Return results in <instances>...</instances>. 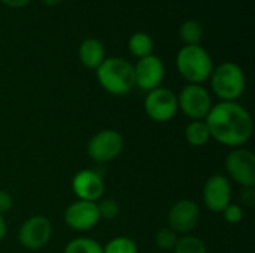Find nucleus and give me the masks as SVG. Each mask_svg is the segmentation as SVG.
<instances>
[{
	"mask_svg": "<svg viewBox=\"0 0 255 253\" xmlns=\"http://www.w3.org/2000/svg\"><path fill=\"white\" fill-rule=\"evenodd\" d=\"M205 122L211 137L226 146L239 148L253 134L251 115L236 101H221L211 107Z\"/></svg>",
	"mask_w": 255,
	"mask_h": 253,
	"instance_id": "obj_1",
	"label": "nucleus"
},
{
	"mask_svg": "<svg viewBox=\"0 0 255 253\" xmlns=\"http://www.w3.org/2000/svg\"><path fill=\"white\" fill-rule=\"evenodd\" d=\"M96 70L100 85L111 94L124 95L130 92L136 85L134 66H131L124 58H105V61Z\"/></svg>",
	"mask_w": 255,
	"mask_h": 253,
	"instance_id": "obj_2",
	"label": "nucleus"
},
{
	"mask_svg": "<svg viewBox=\"0 0 255 253\" xmlns=\"http://www.w3.org/2000/svg\"><path fill=\"white\" fill-rule=\"evenodd\" d=\"M176 67L182 78L190 84H202L208 81L214 72L212 58L200 45H185L176 55Z\"/></svg>",
	"mask_w": 255,
	"mask_h": 253,
	"instance_id": "obj_3",
	"label": "nucleus"
},
{
	"mask_svg": "<svg viewBox=\"0 0 255 253\" xmlns=\"http://www.w3.org/2000/svg\"><path fill=\"white\" fill-rule=\"evenodd\" d=\"M212 89L223 101H235L245 91V75L235 63H223L212 72Z\"/></svg>",
	"mask_w": 255,
	"mask_h": 253,
	"instance_id": "obj_4",
	"label": "nucleus"
},
{
	"mask_svg": "<svg viewBox=\"0 0 255 253\" xmlns=\"http://www.w3.org/2000/svg\"><path fill=\"white\" fill-rule=\"evenodd\" d=\"M178 97V109H181L188 118L194 121H202L208 116L211 110V95L202 85L190 84L187 85Z\"/></svg>",
	"mask_w": 255,
	"mask_h": 253,
	"instance_id": "obj_5",
	"label": "nucleus"
},
{
	"mask_svg": "<svg viewBox=\"0 0 255 253\" xmlns=\"http://www.w3.org/2000/svg\"><path fill=\"white\" fill-rule=\"evenodd\" d=\"M145 112L155 122H167L178 112V97L167 88H155L145 98Z\"/></svg>",
	"mask_w": 255,
	"mask_h": 253,
	"instance_id": "obj_6",
	"label": "nucleus"
},
{
	"mask_svg": "<svg viewBox=\"0 0 255 253\" xmlns=\"http://www.w3.org/2000/svg\"><path fill=\"white\" fill-rule=\"evenodd\" d=\"M226 169L229 176L244 188L255 185V157L248 149H235L226 160Z\"/></svg>",
	"mask_w": 255,
	"mask_h": 253,
	"instance_id": "obj_7",
	"label": "nucleus"
},
{
	"mask_svg": "<svg viewBox=\"0 0 255 253\" xmlns=\"http://www.w3.org/2000/svg\"><path fill=\"white\" fill-rule=\"evenodd\" d=\"M123 146L124 140L118 131L103 130L90 140L88 155L96 163H109L121 154Z\"/></svg>",
	"mask_w": 255,
	"mask_h": 253,
	"instance_id": "obj_8",
	"label": "nucleus"
},
{
	"mask_svg": "<svg viewBox=\"0 0 255 253\" xmlns=\"http://www.w3.org/2000/svg\"><path fill=\"white\" fill-rule=\"evenodd\" d=\"M51 234H52L51 222L45 216H33L21 225L18 240L25 249L37 251L42 249L49 242Z\"/></svg>",
	"mask_w": 255,
	"mask_h": 253,
	"instance_id": "obj_9",
	"label": "nucleus"
},
{
	"mask_svg": "<svg viewBox=\"0 0 255 253\" xmlns=\"http://www.w3.org/2000/svg\"><path fill=\"white\" fill-rule=\"evenodd\" d=\"M164 79V64L155 55L143 57L134 67V81L140 89L152 91L160 86Z\"/></svg>",
	"mask_w": 255,
	"mask_h": 253,
	"instance_id": "obj_10",
	"label": "nucleus"
},
{
	"mask_svg": "<svg viewBox=\"0 0 255 253\" xmlns=\"http://www.w3.org/2000/svg\"><path fill=\"white\" fill-rule=\"evenodd\" d=\"M64 221L75 231H87L93 228L100 221L97 203L82 200L72 203L64 212Z\"/></svg>",
	"mask_w": 255,
	"mask_h": 253,
	"instance_id": "obj_11",
	"label": "nucleus"
},
{
	"mask_svg": "<svg viewBox=\"0 0 255 253\" xmlns=\"http://www.w3.org/2000/svg\"><path fill=\"white\" fill-rule=\"evenodd\" d=\"M232 200V186L226 176L215 174L208 179L203 188V201L212 212H223Z\"/></svg>",
	"mask_w": 255,
	"mask_h": 253,
	"instance_id": "obj_12",
	"label": "nucleus"
},
{
	"mask_svg": "<svg viewBox=\"0 0 255 253\" xmlns=\"http://www.w3.org/2000/svg\"><path fill=\"white\" fill-rule=\"evenodd\" d=\"M199 206L191 200L178 201L169 212V225L175 233H190L199 222Z\"/></svg>",
	"mask_w": 255,
	"mask_h": 253,
	"instance_id": "obj_13",
	"label": "nucleus"
},
{
	"mask_svg": "<svg viewBox=\"0 0 255 253\" xmlns=\"http://www.w3.org/2000/svg\"><path fill=\"white\" fill-rule=\"evenodd\" d=\"M72 189L76 197L82 201L96 203L105 191L102 177L93 170H81L75 174L72 180Z\"/></svg>",
	"mask_w": 255,
	"mask_h": 253,
	"instance_id": "obj_14",
	"label": "nucleus"
},
{
	"mask_svg": "<svg viewBox=\"0 0 255 253\" xmlns=\"http://www.w3.org/2000/svg\"><path fill=\"white\" fill-rule=\"evenodd\" d=\"M79 60L88 69H97L105 61V46L97 39H85L79 46Z\"/></svg>",
	"mask_w": 255,
	"mask_h": 253,
	"instance_id": "obj_15",
	"label": "nucleus"
},
{
	"mask_svg": "<svg viewBox=\"0 0 255 253\" xmlns=\"http://www.w3.org/2000/svg\"><path fill=\"white\" fill-rule=\"evenodd\" d=\"M185 139L191 146H196V148L205 146L211 139L209 128H208L206 122L205 121L190 122L185 128Z\"/></svg>",
	"mask_w": 255,
	"mask_h": 253,
	"instance_id": "obj_16",
	"label": "nucleus"
},
{
	"mask_svg": "<svg viewBox=\"0 0 255 253\" xmlns=\"http://www.w3.org/2000/svg\"><path fill=\"white\" fill-rule=\"evenodd\" d=\"M152 48H154L152 39L143 31H137L134 34H131V37L128 40V49H130L131 55L137 57L139 60L151 55Z\"/></svg>",
	"mask_w": 255,
	"mask_h": 253,
	"instance_id": "obj_17",
	"label": "nucleus"
},
{
	"mask_svg": "<svg viewBox=\"0 0 255 253\" xmlns=\"http://www.w3.org/2000/svg\"><path fill=\"white\" fill-rule=\"evenodd\" d=\"M179 36L187 45H199L203 37V27L196 19H188L181 25Z\"/></svg>",
	"mask_w": 255,
	"mask_h": 253,
	"instance_id": "obj_18",
	"label": "nucleus"
},
{
	"mask_svg": "<svg viewBox=\"0 0 255 253\" xmlns=\"http://www.w3.org/2000/svg\"><path fill=\"white\" fill-rule=\"evenodd\" d=\"M64 253H103V248L100 246V243H97L93 239H75L72 240L66 249Z\"/></svg>",
	"mask_w": 255,
	"mask_h": 253,
	"instance_id": "obj_19",
	"label": "nucleus"
},
{
	"mask_svg": "<svg viewBox=\"0 0 255 253\" xmlns=\"http://www.w3.org/2000/svg\"><path fill=\"white\" fill-rule=\"evenodd\" d=\"M173 249L175 253H208L205 243L194 236H185L182 239H178Z\"/></svg>",
	"mask_w": 255,
	"mask_h": 253,
	"instance_id": "obj_20",
	"label": "nucleus"
},
{
	"mask_svg": "<svg viewBox=\"0 0 255 253\" xmlns=\"http://www.w3.org/2000/svg\"><path fill=\"white\" fill-rule=\"evenodd\" d=\"M103 253H137V248L133 240L127 237H117L103 248Z\"/></svg>",
	"mask_w": 255,
	"mask_h": 253,
	"instance_id": "obj_21",
	"label": "nucleus"
},
{
	"mask_svg": "<svg viewBox=\"0 0 255 253\" xmlns=\"http://www.w3.org/2000/svg\"><path fill=\"white\" fill-rule=\"evenodd\" d=\"M178 242V237H176V233L170 228H163L160 230L157 234H155V245L163 249V251H170L175 248Z\"/></svg>",
	"mask_w": 255,
	"mask_h": 253,
	"instance_id": "obj_22",
	"label": "nucleus"
},
{
	"mask_svg": "<svg viewBox=\"0 0 255 253\" xmlns=\"http://www.w3.org/2000/svg\"><path fill=\"white\" fill-rule=\"evenodd\" d=\"M97 210H99V216L102 219H115L120 213V207L117 204V201L114 200H103L97 204Z\"/></svg>",
	"mask_w": 255,
	"mask_h": 253,
	"instance_id": "obj_23",
	"label": "nucleus"
},
{
	"mask_svg": "<svg viewBox=\"0 0 255 253\" xmlns=\"http://www.w3.org/2000/svg\"><path fill=\"white\" fill-rule=\"evenodd\" d=\"M223 215H224V219L229 224H239L244 219V210H242V207L238 206V204H232V203L223 210Z\"/></svg>",
	"mask_w": 255,
	"mask_h": 253,
	"instance_id": "obj_24",
	"label": "nucleus"
},
{
	"mask_svg": "<svg viewBox=\"0 0 255 253\" xmlns=\"http://www.w3.org/2000/svg\"><path fill=\"white\" fill-rule=\"evenodd\" d=\"M241 198H242V203H244L245 206H248V207L254 206V203H255L254 186H251V188H244V191H242V194H241Z\"/></svg>",
	"mask_w": 255,
	"mask_h": 253,
	"instance_id": "obj_25",
	"label": "nucleus"
},
{
	"mask_svg": "<svg viewBox=\"0 0 255 253\" xmlns=\"http://www.w3.org/2000/svg\"><path fill=\"white\" fill-rule=\"evenodd\" d=\"M12 207V197L6 191H0V215L9 212Z\"/></svg>",
	"mask_w": 255,
	"mask_h": 253,
	"instance_id": "obj_26",
	"label": "nucleus"
},
{
	"mask_svg": "<svg viewBox=\"0 0 255 253\" xmlns=\"http://www.w3.org/2000/svg\"><path fill=\"white\" fill-rule=\"evenodd\" d=\"M3 4H6L7 7H22L25 4H28L31 0H0Z\"/></svg>",
	"mask_w": 255,
	"mask_h": 253,
	"instance_id": "obj_27",
	"label": "nucleus"
},
{
	"mask_svg": "<svg viewBox=\"0 0 255 253\" xmlns=\"http://www.w3.org/2000/svg\"><path fill=\"white\" fill-rule=\"evenodd\" d=\"M4 234H6V224H4V219H3V216L0 215V242L3 240Z\"/></svg>",
	"mask_w": 255,
	"mask_h": 253,
	"instance_id": "obj_28",
	"label": "nucleus"
},
{
	"mask_svg": "<svg viewBox=\"0 0 255 253\" xmlns=\"http://www.w3.org/2000/svg\"><path fill=\"white\" fill-rule=\"evenodd\" d=\"M63 0H43V3L46 4V6H57V4H60Z\"/></svg>",
	"mask_w": 255,
	"mask_h": 253,
	"instance_id": "obj_29",
	"label": "nucleus"
}]
</instances>
